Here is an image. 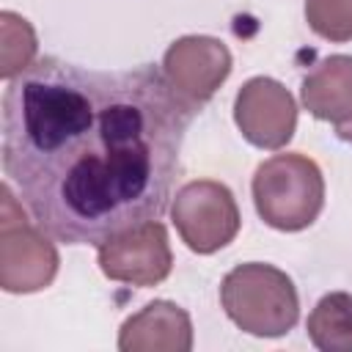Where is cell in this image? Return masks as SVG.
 <instances>
[{
  "label": "cell",
  "mask_w": 352,
  "mask_h": 352,
  "mask_svg": "<svg viewBox=\"0 0 352 352\" xmlns=\"http://www.w3.org/2000/svg\"><path fill=\"white\" fill-rule=\"evenodd\" d=\"M121 352H190L192 319L170 300H151L118 330Z\"/></svg>",
  "instance_id": "9c48e42d"
},
{
  "label": "cell",
  "mask_w": 352,
  "mask_h": 352,
  "mask_svg": "<svg viewBox=\"0 0 352 352\" xmlns=\"http://www.w3.org/2000/svg\"><path fill=\"white\" fill-rule=\"evenodd\" d=\"M96 264L104 278L129 286H157L173 270L168 228L160 220H146L96 245Z\"/></svg>",
  "instance_id": "52a82bcc"
},
{
  "label": "cell",
  "mask_w": 352,
  "mask_h": 352,
  "mask_svg": "<svg viewBox=\"0 0 352 352\" xmlns=\"http://www.w3.org/2000/svg\"><path fill=\"white\" fill-rule=\"evenodd\" d=\"M190 121L160 66L99 72L44 55L3 94V173L52 239L102 245L165 214Z\"/></svg>",
  "instance_id": "6da1fadb"
},
{
  "label": "cell",
  "mask_w": 352,
  "mask_h": 352,
  "mask_svg": "<svg viewBox=\"0 0 352 352\" xmlns=\"http://www.w3.org/2000/svg\"><path fill=\"white\" fill-rule=\"evenodd\" d=\"M234 121L242 138L267 151L283 148L297 129V102L272 77H250L234 99Z\"/></svg>",
  "instance_id": "ba28073f"
},
{
  "label": "cell",
  "mask_w": 352,
  "mask_h": 352,
  "mask_svg": "<svg viewBox=\"0 0 352 352\" xmlns=\"http://www.w3.org/2000/svg\"><path fill=\"white\" fill-rule=\"evenodd\" d=\"M0 74L3 80H14L16 74H22L28 66L36 63V30L30 28V22L14 11H3L0 14Z\"/></svg>",
  "instance_id": "7c38bea8"
},
{
  "label": "cell",
  "mask_w": 352,
  "mask_h": 352,
  "mask_svg": "<svg viewBox=\"0 0 352 352\" xmlns=\"http://www.w3.org/2000/svg\"><path fill=\"white\" fill-rule=\"evenodd\" d=\"M308 338L322 352H352V294H324L305 322Z\"/></svg>",
  "instance_id": "8fae6325"
},
{
  "label": "cell",
  "mask_w": 352,
  "mask_h": 352,
  "mask_svg": "<svg viewBox=\"0 0 352 352\" xmlns=\"http://www.w3.org/2000/svg\"><path fill=\"white\" fill-rule=\"evenodd\" d=\"M302 107L319 118L341 124L352 118V55H327L305 77L300 88Z\"/></svg>",
  "instance_id": "30bf717a"
},
{
  "label": "cell",
  "mask_w": 352,
  "mask_h": 352,
  "mask_svg": "<svg viewBox=\"0 0 352 352\" xmlns=\"http://www.w3.org/2000/svg\"><path fill=\"white\" fill-rule=\"evenodd\" d=\"M305 22L327 41H352V0H305Z\"/></svg>",
  "instance_id": "4fadbf2b"
},
{
  "label": "cell",
  "mask_w": 352,
  "mask_h": 352,
  "mask_svg": "<svg viewBox=\"0 0 352 352\" xmlns=\"http://www.w3.org/2000/svg\"><path fill=\"white\" fill-rule=\"evenodd\" d=\"M220 305L226 316L248 336L280 338L300 319L294 280L264 261L236 264L220 280Z\"/></svg>",
  "instance_id": "7a4b0ae2"
},
{
  "label": "cell",
  "mask_w": 352,
  "mask_h": 352,
  "mask_svg": "<svg viewBox=\"0 0 352 352\" xmlns=\"http://www.w3.org/2000/svg\"><path fill=\"white\" fill-rule=\"evenodd\" d=\"M170 220L182 242L201 256L231 245L242 226L234 192L214 179H195L182 184L170 198Z\"/></svg>",
  "instance_id": "5b68a950"
},
{
  "label": "cell",
  "mask_w": 352,
  "mask_h": 352,
  "mask_svg": "<svg viewBox=\"0 0 352 352\" xmlns=\"http://www.w3.org/2000/svg\"><path fill=\"white\" fill-rule=\"evenodd\" d=\"M231 66H234L231 52L220 38L182 36L165 50L160 72L176 102L195 118L201 107L228 80Z\"/></svg>",
  "instance_id": "8992f818"
},
{
  "label": "cell",
  "mask_w": 352,
  "mask_h": 352,
  "mask_svg": "<svg viewBox=\"0 0 352 352\" xmlns=\"http://www.w3.org/2000/svg\"><path fill=\"white\" fill-rule=\"evenodd\" d=\"M336 135H338L341 140H346V143H352V118H346V121H341V124H336Z\"/></svg>",
  "instance_id": "5bb4252c"
},
{
  "label": "cell",
  "mask_w": 352,
  "mask_h": 352,
  "mask_svg": "<svg viewBox=\"0 0 352 352\" xmlns=\"http://www.w3.org/2000/svg\"><path fill=\"white\" fill-rule=\"evenodd\" d=\"M0 286L8 294H33L58 275V248L50 234L22 212L11 184L0 187Z\"/></svg>",
  "instance_id": "277c9868"
},
{
  "label": "cell",
  "mask_w": 352,
  "mask_h": 352,
  "mask_svg": "<svg viewBox=\"0 0 352 352\" xmlns=\"http://www.w3.org/2000/svg\"><path fill=\"white\" fill-rule=\"evenodd\" d=\"M250 192L258 217L270 228L292 234L319 217L324 206V176L311 157L286 151L256 168Z\"/></svg>",
  "instance_id": "3957f363"
}]
</instances>
